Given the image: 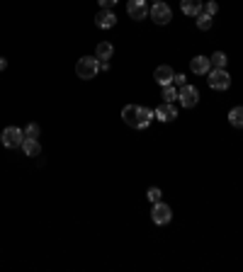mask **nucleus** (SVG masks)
Segmentation results:
<instances>
[{"mask_svg": "<svg viewBox=\"0 0 243 272\" xmlns=\"http://www.w3.org/2000/svg\"><path fill=\"white\" fill-rule=\"evenodd\" d=\"M100 71V58L98 56H83V58H78L76 64V76L83 78V80H93V78L98 76Z\"/></svg>", "mask_w": 243, "mask_h": 272, "instance_id": "f257e3e1", "label": "nucleus"}, {"mask_svg": "<svg viewBox=\"0 0 243 272\" xmlns=\"http://www.w3.org/2000/svg\"><path fill=\"white\" fill-rule=\"evenodd\" d=\"M207 83L211 90H229L231 87V76L226 68H211L207 73Z\"/></svg>", "mask_w": 243, "mask_h": 272, "instance_id": "f03ea898", "label": "nucleus"}, {"mask_svg": "<svg viewBox=\"0 0 243 272\" xmlns=\"http://www.w3.org/2000/svg\"><path fill=\"white\" fill-rule=\"evenodd\" d=\"M0 141L5 148H22V141H24V131L20 127H5L3 134H0Z\"/></svg>", "mask_w": 243, "mask_h": 272, "instance_id": "7ed1b4c3", "label": "nucleus"}, {"mask_svg": "<svg viewBox=\"0 0 243 272\" xmlns=\"http://www.w3.org/2000/svg\"><path fill=\"white\" fill-rule=\"evenodd\" d=\"M177 100H180V107L192 109L199 102V90L195 85H183L177 87Z\"/></svg>", "mask_w": 243, "mask_h": 272, "instance_id": "20e7f679", "label": "nucleus"}, {"mask_svg": "<svg viewBox=\"0 0 243 272\" xmlns=\"http://www.w3.org/2000/svg\"><path fill=\"white\" fill-rule=\"evenodd\" d=\"M148 15H151V20H154L156 24H168V22L173 20V10L168 8L163 0H161V3H154L151 10H148Z\"/></svg>", "mask_w": 243, "mask_h": 272, "instance_id": "39448f33", "label": "nucleus"}, {"mask_svg": "<svg viewBox=\"0 0 243 272\" xmlns=\"http://www.w3.org/2000/svg\"><path fill=\"white\" fill-rule=\"evenodd\" d=\"M151 219H154V224H158V226H166V224H170V219H173V209L168 207L166 202H156L154 209H151Z\"/></svg>", "mask_w": 243, "mask_h": 272, "instance_id": "423d86ee", "label": "nucleus"}, {"mask_svg": "<svg viewBox=\"0 0 243 272\" xmlns=\"http://www.w3.org/2000/svg\"><path fill=\"white\" fill-rule=\"evenodd\" d=\"M148 3L146 0H129L127 3V12H129V17L132 20H144L146 15H148Z\"/></svg>", "mask_w": 243, "mask_h": 272, "instance_id": "0eeeda50", "label": "nucleus"}, {"mask_svg": "<svg viewBox=\"0 0 243 272\" xmlns=\"http://www.w3.org/2000/svg\"><path fill=\"white\" fill-rule=\"evenodd\" d=\"M154 117L158 122H173L177 117V109L173 102H163V105H158V107L154 109Z\"/></svg>", "mask_w": 243, "mask_h": 272, "instance_id": "6e6552de", "label": "nucleus"}, {"mask_svg": "<svg viewBox=\"0 0 243 272\" xmlns=\"http://www.w3.org/2000/svg\"><path fill=\"white\" fill-rule=\"evenodd\" d=\"M190 71L192 73H197V76H207L211 71V61H209V56H195L192 61H190Z\"/></svg>", "mask_w": 243, "mask_h": 272, "instance_id": "1a4fd4ad", "label": "nucleus"}, {"mask_svg": "<svg viewBox=\"0 0 243 272\" xmlns=\"http://www.w3.org/2000/svg\"><path fill=\"white\" fill-rule=\"evenodd\" d=\"M154 78H156V83L161 87H166V85H173V78H175V71L170 68V66H158L154 71Z\"/></svg>", "mask_w": 243, "mask_h": 272, "instance_id": "9d476101", "label": "nucleus"}, {"mask_svg": "<svg viewBox=\"0 0 243 272\" xmlns=\"http://www.w3.org/2000/svg\"><path fill=\"white\" fill-rule=\"evenodd\" d=\"M95 24H98L100 29H112V27L117 24V15L112 10H102V8H100V12L95 15Z\"/></svg>", "mask_w": 243, "mask_h": 272, "instance_id": "9b49d317", "label": "nucleus"}, {"mask_svg": "<svg viewBox=\"0 0 243 272\" xmlns=\"http://www.w3.org/2000/svg\"><path fill=\"white\" fill-rule=\"evenodd\" d=\"M122 119H124V124H129L132 129H139V105H127L122 109Z\"/></svg>", "mask_w": 243, "mask_h": 272, "instance_id": "f8f14e48", "label": "nucleus"}, {"mask_svg": "<svg viewBox=\"0 0 243 272\" xmlns=\"http://www.w3.org/2000/svg\"><path fill=\"white\" fill-rule=\"evenodd\" d=\"M202 0H180V10L183 15H188V17H197L199 12H202Z\"/></svg>", "mask_w": 243, "mask_h": 272, "instance_id": "ddd939ff", "label": "nucleus"}, {"mask_svg": "<svg viewBox=\"0 0 243 272\" xmlns=\"http://www.w3.org/2000/svg\"><path fill=\"white\" fill-rule=\"evenodd\" d=\"M22 151H24V156H29V158H34V156H39V153H42L39 139H27V136H24V141H22Z\"/></svg>", "mask_w": 243, "mask_h": 272, "instance_id": "4468645a", "label": "nucleus"}, {"mask_svg": "<svg viewBox=\"0 0 243 272\" xmlns=\"http://www.w3.org/2000/svg\"><path fill=\"white\" fill-rule=\"evenodd\" d=\"M112 54H114V46L110 42H100L98 49H95V56H98L100 61H110Z\"/></svg>", "mask_w": 243, "mask_h": 272, "instance_id": "2eb2a0df", "label": "nucleus"}, {"mask_svg": "<svg viewBox=\"0 0 243 272\" xmlns=\"http://www.w3.org/2000/svg\"><path fill=\"white\" fill-rule=\"evenodd\" d=\"M156 117H154V109H148V107H139V129H146L151 122H154Z\"/></svg>", "mask_w": 243, "mask_h": 272, "instance_id": "dca6fc26", "label": "nucleus"}, {"mask_svg": "<svg viewBox=\"0 0 243 272\" xmlns=\"http://www.w3.org/2000/svg\"><path fill=\"white\" fill-rule=\"evenodd\" d=\"M229 124L236 127V129H243V107L241 105H238V107H233L231 112H229Z\"/></svg>", "mask_w": 243, "mask_h": 272, "instance_id": "f3484780", "label": "nucleus"}, {"mask_svg": "<svg viewBox=\"0 0 243 272\" xmlns=\"http://www.w3.org/2000/svg\"><path fill=\"white\" fill-rule=\"evenodd\" d=\"M209 61H211V68H226V64H229V58H226L224 51H214L209 56Z\"/></svg>", "mask_w": 243, "mask_h": 272, "instance_id": "a211bd4d", "label": "nucleus"}, {"mask_svg": "<svg viewBox=\"0 0 243 272\" xmlns=\"http://www.w3.org/2000/svg\"><path fill=\"white\" fill-rule=\"evenodd\" d=\"M211 20H214V17L204 15V12H199V15H197V27L202 29V32H209V29H211Z\"/></svg>", "mask_w": 243, "mask_h": 272, "instance_id": "6ab92c4d", "label": "nucleus"}, {"mask_svg": "<svg viewBox=\"0 0 243 272\" xmlns=\"http://www.w3.org/2000/svg\"><path fill=\"white\" fill-rule=\"evenodd\" d=\"M175 100H177V87L175 85L163 87V102H175Z\"/></svg>", "mask_w": 243, "mask_h": 272, "instance_id": "aec40b11", "label": "nucleus"}, {"mask_svg": "<svg viewBox=\"0 0 243 272\" xmlns=\"http://www.w3.org/2000/svg\"><path fill=\"white\" fill-rule=\"evenodd\" d=\"M39 134H42L39 124H27V129H24V136H27V139H39Z\"/></svg>", "mask_w": 243, "mask_h": 272, "instance_id": "412c9836", "label": "nucleus"}, {"mask_svg": "<svg viewBox=\"0 0 243 272\" xmlns=\"http://www.w3.org/2000/svg\"><path fill=\"white\" fill-rule=\"evenodd\" d=\"M202 12H204V15H209V17H214V15L219 12V5H217L214 0H209V3H204V5H202Z\"/></svg>", "mask_w": 243, "mask_h": 272, "instance_id": "4be33fe9", "label": "nucleus"}, {"mask_svg": "<svg viewBox=\"0 0 243 272\" xmlns=\"http://www.w3.org/2000/svg\"><path fill=\"white\" fill-rule=\"evenodd\" d=\"M146 197L151 199V202H161V197H163V192H161V187H148V192H146Z\"/></svg>", "mask_w": 243, "mask_h": 272, "instance_id": "5701e85b", "label": "nucleus"}, {"mask_svg": "<svg viewBox=\"0 0 243 272\" xmlns=\"http://www.w3.org/2000/svg\"><path fill=\"white\" fill-rule=\"evenodd\" d=\"M173 85H175V87H183V85H188V78L183 76V73H175V78H173Z\"/></svg>", "mask_w": 243, "mask_h": 272, "instance_id": "b1692460", "label": "nucleus"}, {"mask_svg": "<svg viewBox=\"0 0 243 272\" xmlns=\"http://www.w3.org/2000/svg\"><path fill=\"white\" fill-rule=\"evenodd\" d=\"M98 3H100V8H102V10H112L119 0H98Z\"/></svg>", "mask_w": 243, "mask_h": 272, "instance_id": "393cba45", "label": "nucleus"}, {"mask_svg": "<svg viewBox=\"0 0 243 272\" xmlns=\"http://www.w3.org/2000/svg\"><path fill=\"white\" fill-rule=\"evenodd\" d=\"M100 71H110V61H100Z\"/></svg>", "mask_w": 243, "mask_h": 272, "instance_id": "a878e982", "label": "nucleus"}, {"mask_svg": "<svg viewBox=\"0 0 243 272\" xmlns=\"http://www.w3.org/2000/svg\"><path fill=\"white\" fill-rule=\"evenodd\" d=\"M5 68H8V58H3V56H0V71H5Z\"/></svg>", "mask_w": 243, "mask_h": 272, "instance_id": "bb28decb", "label": "nucleus"}, {"mask_svg": "<svg viewBox=\"0 0 243 272\" xmlns=\"http://www.w3.org/2000/svg\"><path fill=\"white\" fill-rule=\"evenodd\" d=\"M154 3H161V0H154Z\"/></svg>", "mask_w": 243, "mask_h": 272, "instance_id": "cd10ccee", "label": "nucleus"}]
</instances>
